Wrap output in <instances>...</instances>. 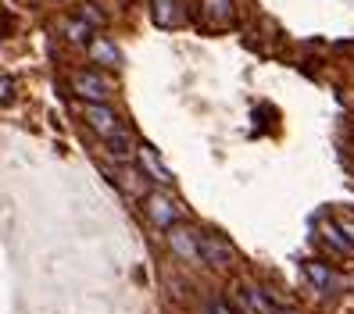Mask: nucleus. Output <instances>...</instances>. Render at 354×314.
I'll list each match as a JSON object with an SVG mask.
<instances>
[{"mask_svg": "<svg viewBox=\"0 0 354 314\" xmlns=\"http://www.w3.org/2000/svg\"><path fill=\"white\" fill-rule=\"evenodd\" d=\"M276 314H297V311H290V307H283V311H276Z\"/></svg>", "mask_w": 354, "mask_h": 314, "instance_id": "a211bd4d", "label": "nucleus"}, {"mask_svg": "<svg viewBox=\"0 0 354 314\" xmlns=\"http://www.w3.org/2000/svg\"><path fill=\"white\" fill-rule=\"evenodd\" d=\"M304 279L311 282V289H319V293H333L340 286L337 271H333L329 264H322V261H304Z\"/></svg>", "mask_w": 354, "mask_h": 314, "instance_id": "20e7f679", "label": "nucleus"}, {"mask_svg": "<svg viewBox=\"0 0 354 314\" xmlns=\"http://www.w3.org/2000/svg\"><path fill=\"white\" fill-rule=\"evenodd\" d=\"M147 215H151V222H158L161 228H172V225H176V218H179L176 204H172L169 197H158V193L147 200Z\"/></svg>", "mask_w": 354, "mask_h": 314, "instance_id": "423d86ee", "label": "nucleus"}, {"mask_svg": "<svg viewBox=\"0 0 354 314\" xmlns=\"http://www.w3.org/2000/svg\"><path fill=\"white\" fill-rule=\"evenodd\" d=\"M322 239H326L333 250H340V254H351V250H354V243L347 239V233L340 228V222H337V225H333V222H322Z\"/></svg>", "mask_w": 354, "mask_h": 314, "instance_id": "9d476101", "label": "nucleus"}, {"mask_svg": "<svg viewBox=\"0 0 354 314\" xmlns=\"http://www.w3.org/2000/svg\"><path fill=\"white\" fill-rule=\"evenodd\" d=\"M108 90H111V86H108L100 75H93V72H75V75H72V93L82 97L86 104H104Z\"/></svg>", "mask_w": 354, "mask_h": 314, "instance_id": "f257e3e1", "label": "nucleus"}, {"mask_svg": "<svg viewBox=\"0 0 354 314\" xmlns=\"http://www.w3.org/2000/svg\"><path fill=\"white\" fill-rule=\"evenodd\" d=\"M151 18H154L158 29H176V26H183L179 0H151Z\"/></svg>", "mask_w": 354, "mask_h": 314, "instance_id": "39448f33", "label": "nucleus"}, {"mask_svg": "<svg viewBox=\"0 0 354 314\" xmlns=\"http://www.w3.org/2000/svg\"><path fill=\"white\" fill-rule=\"evenodd\" d=\"M340 228H344V233H347V239L354 243V218H340Z\"/></svg>", "mask_w": 354, "mask_h": 314, "instance_id": "2eb2a0df", "label": "nucleus"}, {"mask_svg": "<svg viewBox=\"0 0 354 314\" xmlns=\"http://www.w3.org/2000/svg\"><path fill=\"white\" fill-rule=\"evenodd\" d=\"M136 154H140V164H143V172H147V175H151L154 182H161V186H169V182H172V172H169V168H165V164L158 161V154L151 150V146H140Z\"/></svg>", "mask_w": 354, "mask_h": 314, "instance_id": "1a4fd4ad", "label": "nucleus"}, {"mask_svg": "<svg viewBox=\"0 0 354 314\" xmlns=\"http://www.w3.org/2000/svg\"><path fill=\"white\" fill-rule=\"evenodd\" d=\"M68 36H72V39H82V26L72 22V26H68Z\"/></svg>", "mask_w": 354, "mask_h": 314, "instance_id": "dca6fc26", "label": "nucleus"}, {"mask_svg": "<svg viewBox=\"0 0 354 314\" xmlns=\"http://www.w3.org/2000/svg\"><path fill=\"white\" fill-rule=\"evenodd\" d=\"M201 257H207L212 264H229L233 261V246H229L225 239H218V236H204L201 239Z\"/></svg>", "mask_w": 354, "mask_h": 314, "instance_id": "6e6552de", "label": "nucleus"}, {"mask_svg": "<svg viewBox=\"0 0 354 314\" xmlns=\"http://www.w3.org/2000/svg\"><path fill=\"white\" fill-rule=\"evenodd\" d=\"M169 246L176 250V257H183V261H201V239L186 225H172L169 228Z\"/></svg>", "mask_w": 354, "mask_h": 314, "instance_id": "f03ea898", "label": "nucleus"}, {"mask_svg": "<svg viewBox=\"0 0 354 314\" xmlns=\"http://www.w3.org/2000/svg\"><path fill=\"white\" fill-rule=\"evenodd\" d=\"M204 14L212 18L215 26H222L233 18V4H229V0H204Z\"/></svg>", "mask_w": 354, "mask_h": 314, "instance_id": "9b49d317", "label": "nucleus"}, {"mask_svg": "<svg viewBox=\"0 0 354 314\" xmlns=\"http://www.w3.org/2000/svg\"><path fill=\"white\" fill-rule=\"evenodd\" d=\"M111 150H115L118 157H126V154H133V146H129V136H126V133H118V136H111Z\"/></svg>", "mask_w": 354, "mask_h": 314, "instance_id": "ddd939ff", "label": "nucleus"}, {"mask_svg": "<svg viewBox=\"0 0 354 314\" xmlns=\"http://www.w3.org/2000/svg\"><path fill=\"white\" fill-rule=\"evenodd\" d=\"M247 304H251V311H254V314H276V307H272V297H268L265 289H258V286H251V289H247Z\"/></svg>", "mask_w": 354, "mask_h": 314, "instance_id": "f8f14e48", "label": "nucleus"}, {"mask_svg": "<svg viewBox=\"0 0 354 314\" xmlns=\"http://www.w3.org/2000/svg\"><path fill=\"white\" fill-rule=\"evenodd\" d=\"M82 118H86L93 129H97L100 136H108V139L122 133V129H118V118L104 108V104H82Z\"/></svg>", "mask_w": 354, "mask_h": 314, "instance_id": "7ed1b4c3", "label": "nucleus"}, {"mask_svg": "<svg viewBox=\"0 0 354 314\" xmlns=\"http://www.w3.org/2000/svg\"><path fill=\"white\" fill-rule=\"evenodd\" d=\"M11 100V75H4V104Z\"/></svg>", "mask_w": 354, "mask_h": 314, "instance_id": "f3484780", "label": "nucleus"}, {"mask_svg": "<svg viewBox=\"0 0 354 314\" xmlns=\"http://www.w3.org/2000/svg\"><path fill=\"white\" fill-rule=\"evenodd\" d=\"M204 314H229V304H225V300H215V304L207 307Z\"/></svg>", "mask_w": 354, "mask_h": 314, "instance_id": "4468645a", "label": "nucleus"}, {"mask_svg": "<svg viewBox=\"0 0 354 314\" xmlns=\"http://www.w3.org/2000/svg\"><path fill=\"white\" fill-rule=\"evenodd\" d=\"M90 54H93V61H100V65H108V68H118L122 65V50L111 43L108 36H93L90 39Z\"/></svg>", "mask_w": 354, "mask_h": 314, "instance_id": "0eeeda50", "label": "nucleus"}]
</instances>
